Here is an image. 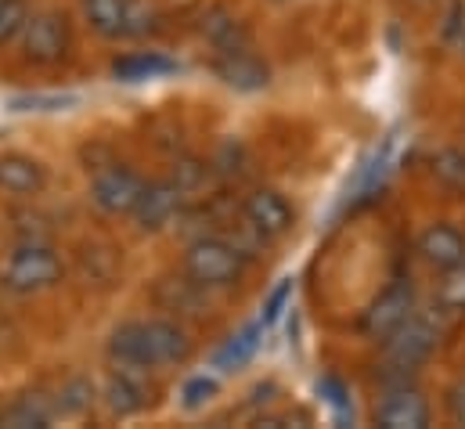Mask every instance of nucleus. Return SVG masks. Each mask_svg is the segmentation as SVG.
Here are the masks:
<instances>
[{"mask_svg":"<svg viewBox=\"0 0 465 429\" xmlns=\"http://www.w3.org/2000/svg\"><path fill=\"white\" fill-rule=\"evenodd\" d=\"M109 357L123 368H170L192 357V339L177 322L152 318V322H123L109 335Z\"/></svg>","mask_w":465,"mask_h":429,"instance_id":"f257e3e1","label":"nucleus"},{"mask_svg":"<svg viewBox=\"0 0 465 429\" xmlns=\"http://www.w3.org/2000/svg\"><path fill=\"white\" fill-rule=\"evenodd\" d=\"M184 274L203 289H228L245 274V249L232 238L203 234L184 249Z\"/></svg>","mask_w":465,"mask_h":429,"instance_id":"f03ea898","label":"nucleus"},{"mask_svg":"<svg viewBox=\"0 0 465 429\" xmlns=\"http://www.w3.org/2000/svg\"><path fill=\"white\" fill-rule=\"evenodd\" d=\"M65 267H62V256L44 242V238H25L4 264V289L15 293V296H36V293H47L62 282Z\"/></svg>","mask_w":465,"mask_h":429,"instance_id":"7ed1b4c3","label":"nucleus"},{"mask_svg":"<svg viewBox=\"0 0 465 429\" xmlns=\"http://www.w3.org/2000/svg\"><path fill=\"white\" fill-rule=\"evenodd\" d=\"M22 58L33 65H58L69 55V18L62 11H36L25 18L22 33Z\"/></svg>","mask_w":465,"mask_h":429,"instance_id":"20e7f679","label":"nucleus"},{"mask_svg":"<svg viewBox=\"0 0 465 429\" xmlns=\"http://www.w3.org/2000/svg\"><path fill=\"white\" fill-rule=\"evenodd\" d=\"M84 15L91 29L105 40L141 36L152 22V11L141 0H84Z\"/></svg>","mask_w":465,"mask_h":429,"instance_id":"39448f33","label":"nucleus"},{"mask_svg":"<svg viewBox=\"0 0 465 429\" xmlns=\"http://www.w3.org/2000/svg\"><path fill=\"white\" fill-rule=\"evenodd\" d=\"M437 339H440V328L430 322V318H419V314H415L411 322L401 324V328L386 339V364H390L393 372L408 375V372H415V368H422V364L430 361Z\"/></svg>","mask_w":465,"mask_h":429,"instance_id":"423d86ee","label":"nucleus"},{"mask_svg":"<svg viewBox=\"0 0 465 429\" xmlns=\"http://www.w3.org/2000/svg\"><path fill=\"white\" fill-rule=\"evenodd\" d=\"M411 318H415V285L411 282H393L386 293H379L371 300V307L361 318V328H364V335L386 343L401 324H408Z\"/></svg>","mask_w":465,"mask_h":429,"instance_id":"0eeeda50","label":"nucleus"},{"mask_svg":"<svg viewBox=\"0 0 465 429\" xmlns=\"http://www.w3.org/2000/svg\"><path fill=\"white\" fill-rule=\"evenodd\" d=\"M144 185H148V181H141L130 166L113 163V166H102V170L94 174V181H91V199H94V206H98L102 214L126 216V214H134V206L141 203Z\"/></svg>","mask_w":465,"mask_h":429,"instance_id":"6e6552de","label":"nucleus"},{"mask_svg":"<svg viewBox=\"0 0 465 429\" xmlns=\"http://www.w3.org/2000/svg\"><path fill=\"white\" fill-rule=\"evenodd\" d=\"M242 216H245V227L256 234V238H282L289 227H292V206L285 203L282 192L274 188H256L252 195H245L242 203Z\"/></svg>","mask_w":465,"mask_h":429,"instance_id":"1a4fd4ad","label":"nucleus"},{"mask_svg":"<svg viewBox=\"0 0 465 429\" xmlns=\"http://www.w3.org/2000/svg\"><path fill=\"white\" fill-rule=\"evenodd\" d=\"M184 195H188V192H184L177 181H152V185H144L141 203L134 206L130 216L137 220L141 231H159V227H166L173 216L181 214Z\"/></svg>","mask_w":465,"mask_h":429,"instance_id":"9d476101","label":"nucleus"},{"mask_svg":"<svg viewBox=\"0 0 465 429\" xmlns=\"http://www.w3.org/2000/svg\"><path fill=\"white\" fill-rule=\"evenodd\" d=\"M102 401H105V408H109L113 415H119V419L144 412V408L152 404V390H148V383H144V372H141V368H123V364H116V372L105 379Z\"/></svg>","mask_w":465,"mask_h":429,"instance_id":"9b49d317","label":"nucleus"},{"mask_svg":"<svg viewBox=\"0 0 465 429\" xmlns=\"http://www.w3.org/2000/svg\"><path fill=\"white\" fill-rule=\"evenodd\" d=\"M375 423L382 429H426L430 404L415 386H393L375 408Z\"/></svg>","mask_w":465,"mask_h":429,"instance_id":"f8f14e48","label":"nucleus"},{"mask_svg":"<svg viewBox=\"0 0 465 429\" xmlns=\"http://www.w3.org/2000/svg\"><path fill=\"white\" fill-rule=\"evenodd\" d=\"M419 253L430 267L437 271H455L465 264V234L455 224H430L422 234H419Z\"/></svg>","mask_w":465,"mask_h":429,"instance_id":"ddd939ff","label":"nucleus"},{"mask_svg":"<svg viewBox=\"0 0 465 429\" xmlns=\"http://www.w3.org/2000/svg\"><path fill=\"white\" fill-rule=\"evenodd\" d=\"M217 76L234 87V91H260V87H267V80H271V73H267V65L249 51V47H238V51H221V58H217Z\"/></svg>","mask_w":465,"mask_h":429,"instance_id":"4468645a","label":"nucleus"},{"mask_svg":"<svg viewBox=\"0 0 465 429\" xmlns=\"http://www.w3.org/2000/svg\"><path fill=\"white\" fill-rule=\"evenodd\" d=\"M44 185H47L44 163H36L33 155H22V152L0 155V188L7 195H40Z\"/></svg>","mask_w":465,"mask_h":429,"instance_id":"2eb2a0df","label":"nucleus"},{"mask_svg":"<svg viewBox=\"0 0 465 429\" xmlns=\"http://www.w3.org/2000/svg\"><path fill=\"white\" fill-rule=\"evenodd\" d=\"M58 408L54 401L40 397V394H22L15 397L7 408H0V426L4 429H47L54 423Z\"/></svg>","mask_w":465,"mask_h":429,"instance_id":"dca6fc26","label":"nucleus"},{"mask_svg":"<svg viewBox=\"0 0 465 429\" xmlns=\"http://www.w3.org/2000/svg\"><path fill=\"white\" fill-rule=\"evenodd\" d=\"M177 65L170 58H163L159 51H137V55H126L113 65L116 80L126 84H141V80H155V76H170Z\"/></svg>","mask_w":465,"mask_h":429,"instance_id":"f3484780","label":"nucleus"},{"mask_svg":"<svg viewBox=\"0 0 465 429\" xmlns=\"http://www.w3.org/2000/svg\"><path fill=\"white\" fill-rule=\"evenodd\" d=\"M260 335H263V322L245 324L238 335H232V339L217 350L213 364H217L221 372H234V368L249 364V361H252V354H256V346H260Z\"/></svg>","mask_w":465,"mask_h":429,"instance_id":"a211bd4d","label":"nucleus"},{"mask_svg":"<svg viewBox=\"0 0 465 429\" xmlns=\"http://www.w3.org/2000/svg\"><path fill=\"white\" fill-rule=\"evenodd\" d=\"M203 33H206V40H210L217 51H238V47H245V25H242L238 18H232L228 11H213V15L206 18Z\"/></svg>","mask_w":465,"mask_h":429,"instance_id":"6ab92c4d","label":"nucleus"},{"mask_svg":"<svg viewBox=\"0 0 465 429\" xmlns=\"http://www.w3.org/2000/svg\"><path fill=\"white\" fill-rule=\"evenodd\" d=\"M91 404H94V383L84 379V375L69 379V383L58 390V401H54L58 415H69V419H73V415H84Z\"/></svg>","mask_w":465,"mask_h":429,"instance_id":"aec40b11","label":"nucleus"},{"mask_svg":"<svg viewBox=\"0 0 465 429\" xmlns=\"http://www.w3.org/2000/svg\"><path fill=\"white\" fill-rule=\"evenodd\" d=\"M217 390H221V386H217V379H213V375H195V379H188V383H184V390H181V397H184V401H181V404H184L188 412H199L206 401H213V397H217Z\"/></svg>","mask_w":465,"mask_h":429,"instance_id":"412c9836","label":"nucleus"},{"mask_svg":"<svg viewBox=\"0 0 465 429\" xmlns=\"http://www.w3.org/2000/svg\"><path fill=\"white\" fill-rule=\"evenodd\" d=\"M25 18H29L25 0H11V4H4V7H0V44L15 40V36L22 33V25H25Z\"/></svg>","mask_w":465,"mask_h":429,"instance_id":"4be33fe9","label":"nucleus"},{"mask_svg":"<svg viewBox=\"0 0 465 429\" xmlns=\"http://www.w3.org/2000/svg\"><path fill=\"white\" fill-rule=\"evenodd\" d=\"M170 181H177L184 192H195L206 181V166L199 159H181V163H173V177Z\"/></svg>","mask_w":465,"mask_h":429,"instance_id":"5701e85b","label":"nucleus"},{"mask_svg":"<svg viewBox=\"0 0 465 429\" xmlns=\"http://www.w3.org/2000/svg\"><path fill=\"white\" fill-rule=\"evenodd\" d=\"M448 415H451L455 426H465V379H459L448 390Z\"/></svg>","mask_w":465,"mask_h":429,"instance_id":"b1692460","label":"nucleus"},{"mask_svg":"<svg viewBox=\"0 0 465 429\" xmlns=\"http://www.w3.org/2000/svg\"><path fill=\"white\" fill-rule=\"evenodd\" d=\"M289 293H292V282H282V285L271 293V300H267V307H263V324H271L278 314H282V307H285Z\"/></svg>","mask_w":465,"mask_h":429,"instance_id":"393cba45","label":"nucleus"},{"mask_svg":"<svg viewBox=\"0 0 465 429\" xmlns=\"http://www.w3.org/2000/svg\"><path fill=\"white\" fill-rule=\"evenodd\" d=\"M4 4H11V0H0V7H4Z\"/></svg>","mask_w":465,"mask_h":429,"instance_id":"a878e982","label":"nucleus"}]
</instances>
